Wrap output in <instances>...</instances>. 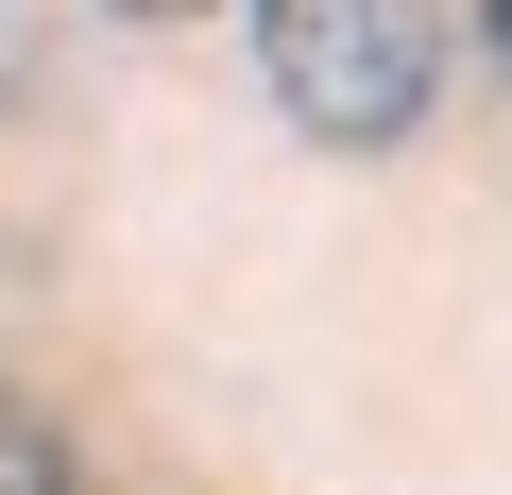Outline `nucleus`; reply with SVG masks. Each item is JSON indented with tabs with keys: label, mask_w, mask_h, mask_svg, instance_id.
Masks as SVG:
<instances>
[{
	"label": "nucleus",
	"mask_w": 512,
	"mask_h": 495,
	"mask_svg": "<svg viewBox=\"0 0 512 495\" xmlns=\"http://www.w3.org/2000/svg\"><path fill=\"white\" fill-rule=\"evenodd\" d=\"M256 18V86L291 103V137L325 154H393L444 103V0H239Z\"/></svg>",
	"instance_id": "nucleus-1"
},
{
	"label": "nucleus",
	"mask_w": 512,
	"mask_h": 495,
	"mask_svg": "<svg viewBox=\"0 0 512 495\" xmlns=\"http://www.w3.org/2000/svg\"><path fill=\"white\" fill-rule=\"evenodd\" d=\"M0 495H69V427H52L18 376H0Z\"/></svg>",
	"instance_id": "nucleus-2"
},
{
	"label": "nucleus",
	"mask_w": 512,
	"mask_h": 495,
	"mask_svg": "<svg viewBox=\"0 0 512 495\" xmlns=\"http://www.w3.org/2000/svg\"><path fill=\"white\" fill-rule=\"evenodd\" d=\"M478 35H495V69H512V0H478Z\"/></svg>",
	"instance_id": "nucleus-3"
},
{
	"label": "nucleus",
	"mask_w": 512,
	"mask_h": 495,
	"mask_svg": "<svg viewBox=\"0 0 512 495\" xmlns=\"http://www.w3.org/2000/svg\"><path fill=\"white\" fill-rule=\"evenodd\" d=\"M120 18H205V0H120Z\"/></svg>",
	"instance_id": "nucleus-4"
}]
</instances>
